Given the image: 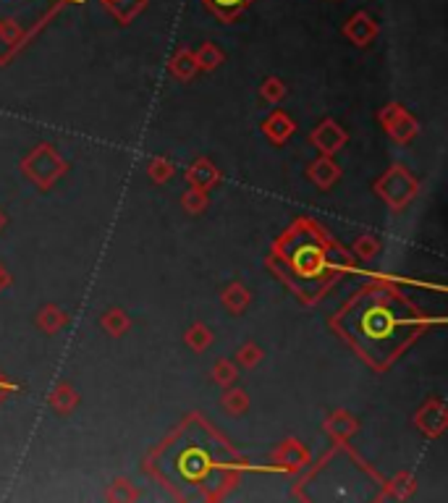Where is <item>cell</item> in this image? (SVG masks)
Returning <instances> with one entry per match:
<instances>
[{"label": "cell", "instance_id": "8", "mask_svg": "<svg viewBox=\"0 0 448 503\" xmlns=\"http://www.w3.org/2000/svg\"><path fill=\"white\" fill-rule=\"evenodd\" d=\"M170 68H173V74H176V76H184V79H186V76H189V74H192V71L197 68V60H194V56H192V53L181 51L178 56L173 58Z\"/></svg>", "mask_w": 448, "mask_h": 503}, {"label": "cell", "instance_id": "11", "mask_svg": "<svg viewBox=\"0 0 448 503\" xmlns=\"http://www.w3.org/2000/svg\"><path fill=\"white\" fill-rule=\"evenodd\" d=\"M216 375H224V378H225L224 383H228L233 373H231V367H228V365H221V367H216Z\"/></svg>", "mask_w": 448, "mask_h": 503}, {"label": "cell", "instance_id": "7", "mask_svg": "<svg viewBox=\"0 0 448 503\" xmlns=\"http://www.w3.org/2000/svg\"><path fill=\"white\" fill-rule=\"evenodd\" d=\"M108 8L118 21H129L145 8V0H108Z\"/></svg>", "mask_w": 448, "mask_h": 503}, {"label": "cell", "instance_id": "3", "mask_svg": "<svg viewBox=\"0 0 448 503\" xmlns=\"http://www.w3.org/2000/svg\"><path fill=\"white\" fill-rule=\"evenodd\" d=\"M279 257L286 279L294 280L307 299H315L318 291L326 288L328 280L334 279L331 257L326 255V241L310 225H296L280 241Z\"/></svg>", "mask_w": 448, "mask_h": 503}, {"label": "cell", "instance_id": "9", "mask_svg": "<svg viewBox=\"0 0 448 503\" xmlns=\"http://www.w3.org/2000/svg\"><path fill=\"white\" fill-rule=\"evenodd\" d=\"M194 60H197L200 66H205V68H213V66H218V63L224 60V56H221V51H218L216 45H210V43H208V45H205V48L197 53Z\"/></svg>", "mask_w": 448, "mask_h": 503}, {"label": "cell", "instance_id": "5", "mask_svg": "<svg viewBox=\"0 0 448 503\" xmlns=\"http://www.w3.org/2000/svg\"><path fill=\"white\" fill-rule=\"evenodd\" d=\"M375 32H378V27H375V21H373L367 13H357V16H351V21H349L346 29H343V35H346L351 43H357V45L370 43V40L375 37Z\"/></svg>", "mask_w": 448, "mask_h": 503}, {"label": "cell", "instance_id": "1", "mask_svg": "<svg viewBox=\"0 0 448 503\" xmlns=\"http://www.w3.org/2000/svg\"><path fill=\"white\" fill-rule=\"evenodd\" d=\"M338 328L373 365L383 367L417 335L420 318L389 286H373L341 312Z\"/></svg>", "mask_w": 448, "mask_h": 503}, {"label": "cell", "instance_id": "10", "mask_svg": "<svg viewBox=\"0 0 448 503\" xmlns=\"http://www.w3.org/2000/svg\"><path fill=\"white\" fill-rule=\"evenodd\" d=\"M228 406L236 412V409H244L247 406V398H244V393H233V396H228Z\"/></svg>", "mask_w": 448, "mask_h": 503}, {"label": "cell", "instance_id": "6", "mask_svg": "<svg viewBox=\"0 0 448 503\" xmlns=\"http://www.w3.org/2000/svg\"><path fill=\"white\" fill-rule=\"evenodd\" d=\"M216 16H221L224 21H233L241 11H247L255 0H202Z\"/></svg>", "mask_w": 448, "mask_h": 503}, {"label": "cell", "instance_id": "4", "mask_svg": "<svg viewBox=\"0 0 448 503\" xmlns=\"http://www.w3.org/2000/svg\"><path fill=\"white\" fill-rule=\"evenodd\" d=\"M8 3H13V21H16V29L21 32V37H29V35L37 32L48 19H53L63 5H68V3H82V0H0V35H3L13 48H19L21 40L11 32Z\"/></svg>", "mask_w": 448, "mask_h": 503}, {"label": "cell", "instance_id": "2", "mask_svg": "<svg viewBox=\"0 0 448 503\" xmlns=\"http://www.w3.org/2000/svg\"><path fill=\"white\" fill-rule=\"evenodd\" d=\"M236 467V456L218 441L200 420L184 428L158 456V469L173 488H221L228 472Z\"/></svg>", "mask_w": 448, "mask_h": 503}]
</instances>
